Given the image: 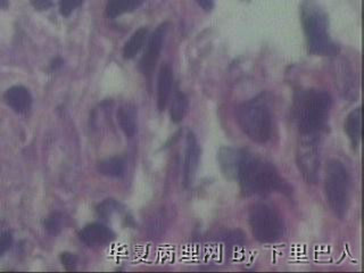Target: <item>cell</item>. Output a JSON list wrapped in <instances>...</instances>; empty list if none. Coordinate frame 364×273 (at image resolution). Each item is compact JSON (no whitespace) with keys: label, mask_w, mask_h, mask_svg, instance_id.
<instances>
[{"label":"cell","mask_w":364,"mask_h":273,"mask_svg":"<svg viewBox=\"0 0 364 273\" xmlns=\"http://www.w3.org/2000/svg\"><path fill=\"white\" fill-rule=\"evenodd\" d=\"M237 180L246 196H265L284 189V182L272 164L246 152L240 160Z\"/></svg>","instance_id":"cell-1"},{"label":"cell","mask_w":364,"mask_h":273,"mask_svg":"<svg viewBox=\"0 0 364 273\" xmlns=\"http://www.w3.org/2000/svg\"><path fill=\"white\" fill-rule=\"evenodd\" d=\"M332 105V96L325 90L301 92L295 101V120L301 136H319L328 121Z\"/></svg>","instance_id":"cell-2"},{"label":"cell","mask_w":364,"mask_h":273,"mask_svg":"<svg viewBox=\"0 0 364 273\" xmlns=\"http://www.w3.org/2000/svg\"><path fill=\"white\" fill-rule=\"evenodd\" d=\"M301 21L308 40V51L314 55L332 56L338 47L328 32V18L323 9L313 0H306L301 8Z\"/></svg>","instance_id":"cell-3"},{"label":"cell","mask_w":364,"mask_h":273,"mask_svg":"<svg viewBox=\"0 0 364 273\" xmlns=\"http://www.w3.org/2000/svg\"><path fill=\"white\" fill-rule=\"evenodd\" d=\"M237 122L244 134L256 144H265L272 136V114L261 99L249 101L238 108Z\"/></svg>","instance_id":"cell-4"},{"label":"cell","mask_w":364,"mask_h":273,"mask_svg":"<svg viewBox=\"0 0 364 273\" xmlns=\"http://www.w3.org/2000/svg\"><path fill=\"white\" fill-rule=\"evenodd\" d=\"M351 177L349 170L339 160L327 164L325 177V195L332 213L344 219L349 211Z\"/></svg>","instance_id":"cell-5"},{"label":"cell","mask_w":364,"mask_h":273,"mask_svg":"<svg viewBox=\"0 0 364 273\" xmlns=\"http://www.w3.org/2000/svg\"><path fill=\"white\" fill-rule=\"evenodd\" d=\"M251 231L262 243H275L284 236V224L282 215L264 203L253 205L249 214Z\"/></svg>","instance_id":"cell-6"},{"label":"cell","mask_w":364,"mask_h":273,"mask_svg":"<svg viewBox=\"0 0 364 273\" xmlns=\"http://www.w3.org/2000/svg\"><path fill=\"white\" fill-rule=\"evenodd\" d=\"M299 172L308 184H317L320 178V141L318 136H301L296 149Z\"/></svg>","instance_id":"cell-7"},{"label":"cell","mask_w":364,"mask_h":273,"mask_svg":"<svg viewBox=\"0 0 364 273\" xmlns=\"http://www.w3.org/2000/svg\"><path fill=\"white\" fill-rule=\"evenodd\" d=\"M166 30H168L166 24H162L161 27H157L155 32L149 38V45H147L144 56L140 61V70L146 77H151L155 68H156L161 51L163 48Z\"/></svg>","instance_id":"cell-8"},{"label":"cell","mask_w":364,"mask_h":273,"mask_svg":"<svg viewBox=\"0 0 364 273\" xmlns=\"http://www.w3.org/2000/svg\"><path fill=\"white\" fill-rule=\"evenodd\" d=\"M199 158H201V148L199 141L193 132L187 134L186 151L184 158V184L188 187L193 182L196 172L199 169Z\"/></svg>","instance_id":"cell-9"},{"label":"cell","mask_w":364,"mask_h":273,"mask_svg":"<svg viewBox=\"0 0 364 273\" xmlns=\"http://www.w3.org/2000/svg\"><path fill=\"white\" fill-rule=\"evenodd\" d=\"M114 234L110 228L101 223H92L81 230L80 239L89 247L105 246L114 239Z\"/></svg>","instance_id":"cell-10"},{"label":"cell","mask_w":364,"mask_h":273,"mask_svg":"<svg viewBox=\"0 0 364 273\" xmlns=\"http://www.w3.org/2000/svg\"><path fill=\"white\" fill-rule=\"evenodd\" d=\"M244 152L231 147H221L218 153L220 169L225 178L229 180H237L238 167Z\"/></svg>","instance_id":"cell-11"},{"label":"cell","mask_w":364,"mask_h":273,"mask_svg":"<svg viewBox=\"0 0 364 273\" xmlns=\"http://www.w3.org/2000/svg\"><path fill=\"white\" fill-rule=\"evenodd\" d=\"M172 87H173V73L171 68L164 64L161 68L158 80H157V107L161 112H163L168 106Z\"/></svg>","instance_id":"cell-12"},{"label":"cell","mask_w":364,"mask_h":273,"mask_svg":"<svg viewBox=\"0 0 364 273\" xmlns=\"http://www.w3.org/2000/svg\"><path fill=\"white\" fill-rule=\"evenodd\" d=\"M5 101L18 113H25L30 110L32 97L27 88L22 86L12 87L5 94Z\"/></svg>","instance_id":"cell-13"},{"label":"cell","mask_w":364,"mask_h":273,"mask_svg":"<svg viewBox=\"0 0 364 273\" xmlns=\"http://www.w3.org/2000/svg\"><path fill=\"white\" fill-rule=\"evenodd\" d=\"M345 132L349 136L353 148H358L361 143L362 136V110L361 107L353 110L345 121Z\"/></svg>","instance_id":"cell-14"},{"label":"cell","mask_w":364,"mask_h":273,"mask_svg":"<svg viewBox=\"0 0 364 273\" xmlns=\"http://www.w3.org/2000/svg\"><path fill=\"white\" fill-rule=\"evenodd\" d=\"M118 122L120 128L127 138H132L137 134V112L132 105L120 107L118 112Z\"/></svg>","instance_id":"cell-15"},{"label":"cell","mask_w":364,"mask_h":273,"mask_svg":"<svg viewBox=\"0 0 364 273\" xmlns=\"http://www.w3.org/2000/svg\"><path fill=\"white\" fill-rule=\"evenodd\" d=\"M144 1L145 0H108L106 6L107 15L114 18L123 15L125 13L134 12Z\"/></svg>","instance_id":"cell-16"},{"label":"cell","mask_w":364,"mask_h":273,"mask_svg":"<svg viewBox=\"0 0 364 273\" xmlns=\"http://www.w3.org/2000/svg\"><path fill=\"white\" fill-rule=\"evenodd\" d=\"M149 37V30L146 27H142L139 30L131 36V38L127 40V44L123 48V56L127 60H131L137 56V53H139L140 49L145 45L146 40Z\"/></svg>","instance_id":"cell-17"},{"label":"cell","mask_w":364,"mask_h":273,"mask_svg":"<svg viewBox=\"0 0 364 273\" xmlns=\"http://www.w3.org/2000/svg\"><path fill=\"white\" fill-rule=\"evenodd\" d=\"M98 171L111 178H120L125 173V160L121 158H111L98 164Z\"/></svg>","instance_id":"cell-18"},{"label":"cell","mask_w":364,"mask_h":273,"mask_svg":"<svg viewBox=\"0 0 364 273\" xmlns=\"http://www.w3.org/2000/svg\"><path fill=\"white\" fill-rule=\"evenodd\" d=\"M188 108H189V103H188L187 96L181 91L175 92L173 101H172L171 110H170L172 121L175 123L182 121L188 112Z\"/></svg>","instance_id":"cell-19"},{"label":"cell","mask_w":364,"mask_h":273,"mask_svg":"<svg viewBox=\"0 0 364 273\" xmlns=\"http://www.w3.org/2000/svg\"><path fill=\"white\" fill-rule=\"evenodd\" d=\"M45 226L48 232H51L53 235H56L62 229V217H61L60 214H53L46 220Z\"/></svg>","instance_id":"cell-20"},{"label":"cell","mask_w":364,"mask_h":273,"mask_svg":"<svg viewBox=\"0 0 364 273\" xmlns=\"http://www.w3.org/2000/svg\"><path fill=\"white\" fill-rule=\"evenodd\" d=\"M83 0H61L60 11L63 16L71 15L73 11L82 5Z\"/></svg>","instance_id":"cell-21"},{"label":"cell","mask_w":364,"mask_h":273,"mask_svg":"<svg viewBox=\"0 0 364 273\" xmlns=\"http://www.w3.org/2000/svg\"><path fill=\"white\" fill-rule=\"evenodd\" d=\"M13 243V237L9 232L0 236V256L11 248Z\"/></svg>","instance_id":"cell-22"},{"label":"cell","mask_w":364,"mask_h":273,"mask_svg":"<svg viewBox=\"0 0 364 273\" xmlns=\"http://www.w3.org/2000/svg\"><path fill=\"white\" fill-rule=\"evenodd\" d=\"M31 4L38 11H47L54 5L53 0H31Z\"/></svg>","instance_id":"cell-23"},{"label":"cell","mask_w":364,"mask_h":273,"mask_svg":"<svg viewBox=\"0 0 364 273\" xmlns=\"http://www.w3.org/2000/svg\"><path fill=\"white\" fill-rule=\"evenodd\" d=\"M77 258L73 254H68V253H64L62 255L63 265L65 267H70V265H75Z\"/></svg>","instance_id":"cell-24"},{"label":"cell","mask_w":364,"mask_h":273,"mask_svg":"<svg viewBox=\"0 0 364 273\" xmlns=\"http://www.w3.org/2000/svg\"><path fill=\"white\" fill-rule=\"evenodd\" d=\"M197 3L206 12H211L213 9L214 0H197Z\"/></svg>","instance_id":"cell-25"},{"label":"cell","mask_w":364,"mask_h":273,"mask_svg":"<svg viewBox=\"0 0 364 273\" xmlns=\"http://www.w3.org/2000/svg\"><path fill=\"white\" fill-rule=\"evenodd\" d=\"M7 6H8V0H0V7L6 8Z\"/></svg>","instance_id":"cell-26"}]
</instances>
